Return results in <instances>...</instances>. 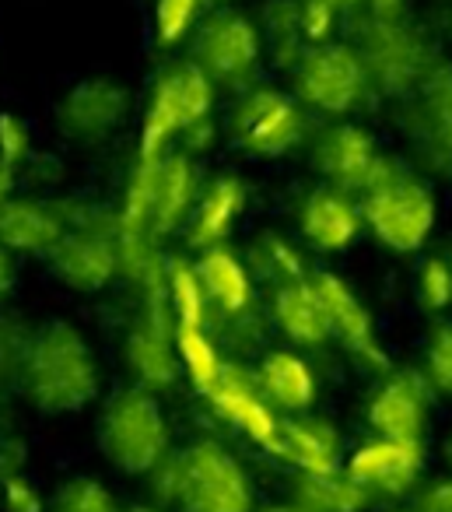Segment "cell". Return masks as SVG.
<instances>
[{
    "label": "cell",
    "instance_id": "cell-1",
    "mask_svg": "<svg viewBox=\"0 0 452 512\" xmlns=\"http://www.w3.org/2000/svg\"><path fill=\"white\" fill-rule=\"evenodd\" d=\"M22 383L43 411H81L99 393V362L81 330L64 320H53L32 334Z\"/></svg>",
    "mask_w": 452,
    "mask_h": 512
},
{
    "label": "cell",
    "instance_id": "cell-2",
    "mask_svg": "<svg viewBox=\"0 0 452 512\" xmlns=\"http://www.w3.org/2000/svg\"><path fill=\"white\" fill-rule=\"evenodd\" d=\"M361 218L368 235L389 253H421L438 221L435 190L400 158L386 155L368 190L361 193Z\"/></svg>",
    "mask_w": 452,
    "mask_h": 512
},
{
    "label": "cell",
    "instance_id": "cell-3",
    "mask_svg": "<svg viewBox=\"0 0 452 512\" xmlns=\"http://www.w3.org/2000/svg\"><path fill=\"white\" fill-rule=\"evenodd\" d=\"M214 88L218 85L197 60H179V64L165 67L158 74L155 88H151L148 109H144L137 158L158 162V158L169 155L172 141H183L186 130L211 120Z\"/></svg>",
    "mask_w": 452,
    "mask_h": 512
},
{
    "label": "cell",
    "instance_id": "cell-4",
    "mask_svg": "<svg viewBox=\"0 0 452 512\" xmlns=\"http://www.w3.org/2000/svg\"><path fill=\"white\" fill-rule=\"evenodd\" d=\"M99 439L113 467L127 470V474H151L169 456V425H165L158 400L144 386L109 397L106 411H102Z\"/></svg>",
    "mask_w": 452,
    "mask_h": 512
},
{
    "label": "cell",
    "instance_id": "cell-5",
    "mask_svg": "<svg viewBox=\"0 0 452 512\" xmlns=\"http://www.w3.org/2000/svg\"><path fill=\"white\" fill-rule=\"evenodd\" d=\"M358 53L365 60L368 81L379 95H414L435 71V50L421 29H410L403 18H368L361 29Z\"/></svg>",
    "mask_w": 452,
    "mask_h": 512
},
{
    "label": "cell",
    "instance_id": "cell-6",
    "mask_svg": "<svg viewBox=\"0 0 452 512\" xmlns=\"http://www.w3.org/2000/svg\"><path fill=\"white\" fill-rule=\"evenodd\" d=\"M305 130L309 123H305L302 102L267 85L246 88L228 116V137L235 148L263 162L291 155L305 141Z\"/></svg>",
    "mask_w": 452,
    "mask_h": 512
},
{
    "label": "cell",
    "instance_id": "cell-7",
    "mask_svg": "<svg viewBox=\"0 0 452 512\" xmlns=\"http://www.w3.org/2000/svg\"><path fill=\"white\" fill-rule=\"evenodd\" d=\"M291 85H295V99L302 106L326 116L354 113L365 102V95L372 92L358 46L347 43L309 46L302 60L291 67Z\"/></svg>",
    "mask_w": 452,
    "mask_h": 512
},
{
    "label": "cell",
    "instance_id": "cell-8",
    "mask_svg": "<svg viewBox=\"0 0 452 512\" xmlns=\"http://www.w3.org/2000/svg\"><path fill=\"white\" fill-rule=\"evenodd\" d=\"M263 32L253 18H246L235 8H218L197 25L193 32V53L214 85L225 88H253V78L263 60Z\"/></svg>",
    "mask_w": 452,
    "mask_h": 512
},
{
    "label": "cell",
    "instance_id": "cell-9",
    "mask_svg": "<svg viewBox=\"0 0 452 512\" xmlns=\"http://www.w3.org/2000/svg\"><path fill=\"white\" fill-rule=\"evenodd\" d=\"M53 274L74 292H102L120 274V211L85 207L78 225L67 228L60 246L50 253Z\"/></svg>",
    "mask_w": 452,
    "mask_h": 512
},
{
    "label": "cell",
    "instance_id": "cell-10",
    "mask_svg": "<svg viewBox=\"0 0 452 512\" xmlns=\"http://www.w3.org/2000/svg\"><path fill=\"white\" fill-rule=\"evenodd\" d=\"M183 512H253V484L221 442L200 439L183 449Z\"/></svg>",
    "mask_w": 452,
    "mask_h": 512
},
{
    "label": "cell",
    "instance_id": "cell-11",
    "mask_svg": "<svg viewBox=\"0 0 452 512\" xmlns=\"http://www.w3.org/2000/svg\"><path fill=\"white\" fill-rule=\"evenodd\" d=\"M424 442L410 439H386V435H375V439L361 442L358 449H351L344 460V474L354 484L375 498H407L421 488L424 477Z\"/></svg>",
    "mask_w": 452,
    "mask_h": 512
},
{
    "label": "cell",
    "instance_id": "cell-12",
    "mask_svg": "<svg viewBox=\"0 0 452 512\" xmlns=\"http://www.w3.org/2000/svg\"><path fill=\"white\" fill-rule=\"evenodd\" d=\"M438 393L431 390L428 376L421 369H396L386 372L375 393L368 397V428L386 439L424 442L431 425V407Z\"/></svg>",
    "mask_w": 452,
    "mask_h": 512
},
{
    "label": "cell",
    "instance_id": "cell-13",
    "mask_svg": "<svg viewBox=\"0 0 452 512\" xmlns=\"http://www.w3.org/2000/svg\"><path fill=\"white\" fill-rule=\"evenodd\" d=\"M211 411L225 421L228 428H235L239 435H246L253 446L277 453V439H281V414L267 400L260 386V376L249 369H242L239 362H225L218 386L207 393Z\"/></svg>",
    "mask_w": 452,
    "mask_h": 512
},
{
    "label": "cell",
    "instance_id": "cell-14",
    "mask_svg": "<svg viewBox=\"0 0 452 512\" xmlns=\"http://www.w3.org/2000/svg\"><path fill=\"white\" fill-rule=\"evenodd\" d=\"M309 281L326 309L333 341L351 358H358L361 365H368V369H389V358H386V348H382L375 316H372V309L361 302V295L333 271H316V274H309Z\"/></svg>",
    "mask_w": 452,
    "mask_h": 512
},
{
    "label": "cell",
    "instance_id": "cell-15",
    "mask_svg": "<svg viewBox=\"0 0 452 512\" xmlns=\"http://www.w3.org/2000/svg\"><path fill=\"white\" fill-rule=\"evenodd\" d=\"M134 95L113 78H85L60 99L57 127L78 144H99L127 123Z\"/></svg>",
    "mask_w": 452,
    "mask_h": 512
},
{
    "label": "cell",
    "instance_id": "cell-16",
    "mask_svg": "<svg viewBox=\"0 0 452 512\" xmlns=\"http://www.w3.org/2000/svg\"><path fill=\"white\" fill-rule=\"evenodd\" d=\"M382 151L375 137L358 123H330L319 130L312 144V165L330 186L347 193H365L382 165Z\"/></svg>",
    "mask_w": 452,
    "mask_h": 512
},
{
    "label": "cell",
    "instance_id": "cell-17",
    "mask_svg": "<svg viewBox=\"0 0 452 512\" xmlns=\"http://www.w3.org/2000/svg\"><path fill=\"white\" fill-rule=\"evenodd\" d=\"M298 232L316 253H344L365 232L361 204L354 193L323 183L309 190L298 204Z\"/></svg>",
    "mask_w": 452,
    "mask_h": 512
},
{
    "label": "cell",
    "instance_id": "cell-18",
    "mask_svg": "<svg viewBox=\"0 0 452 512\" xmlns=\"http://www.w3.org/2000/svg\"><path fill=\"white\" fill-rule=\"evenodd\" d=\"M298 474H337L344 470V442L337 425L316 414H284L277 453Z\"/></svg>",
    "mask_w": 452,
    "mask_h": 512
},
{
    "label": "cell",
    "instance_id": "cell-19",
    "mask_svg": "<svg viewBox=\"0 0 452 512\" xmlns=\"http://www.w3.org/2000/svg\"><path fill=\"white\" fill-rule=\"evenodd\" d=\"M249 190L235 172H221L207 183V190L197 197L190 221H186V242L193 249H211V246H225V239L232 235L235 221L246 211Z\"/></svg>",
    "mask_w": 452,
    "mask_h": 512
},
{
    "label": "cell",
    "instance_id": "cell-20",
    "mask_svg": "<svg viewBox=\"0 0 452 512\" xmlns=\"http://www.w3.org/2000/svg\"><path fill=\"white\" fill-rule=\"evenodd\" d=\"M256 376L267 393V400L281 414H309L312 404L319 397V379L312 372V365L305 362L298 351L291 348H274L260 358Z\"/></svg>",
    "mask_w": 452,
    "mask_h": 512
},
{
    "label": "cell",
    "instance_id": "cell-21",
    "mask_svg": "<svg viewBox=\"0 0 452 512\" xmlns=\"http://www.w3.org/2000/svg\"><path fill=\"white\" fill-rule=\"evenodd\" d=\"M67 235V221L60 211L39 200H4L0 204V242L15 253H46L60 246Z\"/></svg>",
    "mask_w": 452,
    "mask_h": 512
},
{
    "label": "cell",
    "instance_id": "cell-22",
    "mask_svg": "<svg viewBox=\"0 0 452 512\" xmlns=\"http://www.w3.org/2000/svg\"><path fill=\"white\" fill-rule=\"evenodd\" d=\"M414 95L421 144L438 162V169L452 172V67L438 64Z\"/></svg>",
    "mask_w": 452,
    "mask_h": 512
},
{
    "label": "cell",
    "instance_id": "cell-23",
    "mask_svg": "<svg viewBox=\"0 0 452 512\" xmlns=\"http://www.w3.org/2000/svg\"><path fill=\"white\" fill-rule=\"evenodd\" d=\"M197 271L214 309H221L232 320H242L253 309V271H249L246 260L235 249L228 246L204 249L197 260Z\"/></svg>",
    "mask_w": 452,
    "mask_h": 512
},
{
    "label": "cell",
    "instance_id": "cell-24",
    "mask_svg": "<svg viewBox=\"0 0 452 512\" xmlns=\"http://www.w3.org/2000/svg\"><path fill=\"white\" fill-rule=\"evenodd\" d=\"M197 207V165L186 151H169L155 179V207H151V232L162 235L186 225Z\"/></svg>",
    "mask_w": 452,
    "mask_h": 512
},
{
    "label": "cell",
    "instance_id": "cell-25",
    "mask_svg": "<svg viewBox=\"0 0 452 512\" xmlns=\"http://www.w3.org/2000/svg\"><path fill=\"white\" fill-rule=\"evenodd\" d=\"M274 323L291 344L298 348H323L326 341H333L330 320H326V309L319 302L312 281H295V285L274 288Z\"/></svg>",
    "mask_w": 452,
    "mask_h": 512
},
{
    "label": "cell",
    "instance_id": "cell-26",
    "mask_svg": "<svg viewBox=\"0 0 452 512\" xmlns=\"http://www.w3.org/2000/svg\"><path fill=\"white\" fill-rule=\"evenodd\" d=\"M127 362L144 390H169L179 369L176 330L141 320L127 337Z\"/></svg>",
    "mask_w": 452,
    "mask_h": 512
},
{
    "label": "cell",
    "instance_id": "cell-27",
    "mask_svg": "<svg viewBox=\"0 0 452 512\" xmlns=\"http://www.w3.org/2000/svg\"><path fill=\"white\" fill-rule=\"evenodd\" d=\"M291 502L302 512H365L372 505V495L354 484L344 470H337V474H298Z\"/></svg>",
    "mask_w": 452,
    "mask_h": 512
},
{
    "label": "cell",
    "instance_id": "cell-28",
    "mask_svg": "<svg viewBox=\"0 0 452 512\" xmlns=\"http://www.w3.org/2000/svg\"><path fill=\"white\" fill-rule=\"evenodd\" d=\"M260 32H263V50L270 53L281 71L302 60V53L309 50V39L302 29V0H267L263 4V18H260Z\"/></svg>",
    "mask_w": 452,
    "mask_h": 512
},
{
    "label": "cell",
    "instance_id": "cell-29",
    "mask_svg": "<svg viewBox=\"0 0 452 512\" xmlns=\"http://www.w3.org/2000/svg\"><path fill=\"white\" fill-rule=\"evenodd\" d=\"M176 351H179V365H183V372L190 376L193 390L207 397V393L218 386L221 372H225V358H221L211 330L179 323L176 327Z\"/></svg>",
    "mask_w": 452,
    "mask_h": 512
},
{
    "label": "cell",
    "instance_id": "cell-30",
    "mask_svg": "<svg viewBox=\"0 0 452 512\" xmlns=\"http://www.w3.org/2000/svg\"><path fill=\"white\" fill-rule=\"evenodd\" d=\"M249 271H253V278L267 281V285H274V288L295 285V281L309 278L302 253L277 232H263L260 239L249 246Z\"/></svg>",
    "mask_w": 452,
    "mask_h": 512
},
{
    "label": "cell",
    "instance_id": "cell-31",
    "mask_svg": "<svg viewBox=\"0 0 452 512\" xmlns=\"http://www.w3.org/2000/svg\"><path fill=\"white\" fill-rule=\"evenodd\" d=\"M165 288H169V306L176 316V327H207V299L204 281H200L197 264L190 260H169V271H165Z\"/></svg>",
    "mask_w": 452,
    "mask_h": 512
},
{
    "label": "cell",
    "instance_id": "cell-32",
    "mask_svg": "<svg viewBox=\"0 0 452 512\" xmlns=\"http://www.w3.org/2000/svg\"><path fill=\"white\" fill-rule=\"evenodd\" d=\"M414 302L428 316H445L452 309V260H449V253H431L417 264Z\"/></svg>",
    "mask_w": 452,
    "mask_h": 512
},
{
    "label": "cell",
    "instance_id": "cell-33",
    "mask_svg": "<svg viewBox=\"0 0 452 512\" xmlns=\"http://www.w3.org/2000/svg\"><path fill=\"white\" fill-rule=\"evenodd\" d=\"M421 372L438 397H452V320H435L424 341Z\"/></svg>",
    "mask_w": 452,
    "mask_h": 512
},
{
    "label": "cell",
    "instance_id": "cell-34",
    "mask_svg": "<svg viewBox=\"0 0 452 512\" xmlns=\"http://www.w3.org/2000/svg\"><path fill=\"white\" fill-rule=\"evenodd\" d=\"M50 512H120L113 491L95 477H74L50 498Z\"/></svg>",
    "mask_w": 452,
    "mask_h": 512
},
{
    "label": "cell",
    "instance_id": "cell-35",
    "mask_svg": "<svg viewBox=\"0 0 452 512\" xmlns=\"http://www.w3.org/2000/svg\"><path fill=\"white\" fill-rule=\"evenodd\" d=\"M204 0H158L155 4V36L162 46H176L190 36Z\"/></svg>",
    "mask_w": 452,
    "mask_h": 512
},
{
    "label": "cell",
    "instance_id": "cell-36",
    "mask_svg": "<svg viewBox=\"0 0 452 512\" xmlns=\"http://www.w3.org/2000/svg\"><path fill=\"white\" fill-rule=\"evenodd\" d=\"M32 158V137L22 116L0 113V165L22 172V165Z\"/></svg>",
    "mask_w": 452,
    "mask_h": 512
},
{
    "label": "cell",
    "instance_id": "cell-37",
    "mask_svg": "<svg viewBox=\"0 0 452 512\" xmlns=\"http://www.w3.org/2000/svg\"><path fill=\"white\" fill-rule=\"evenodd\" d=\"M337 15H340V11L333 8V4H326V0H302V29H305L309 46L330 43L333 25H337Z\"/></svg>",
    "mask_w": 452,
    "mask_h": 512
},
{
    "label": "cell",
    "instance_id": "cell-38",
    "mask_svg": "<svg viewBox=\"0 0 452 512\" xmlns=\"http://www.w3.org/2000/svg\"><path fill=\"white\" fill-rule=\"evenodd\" d=\"M0 502H4L8 512H50V502H43L39 491L32 488L22 474L8 477V484H4V491H0Z\"/></svg>",
    "mask_w": 452,
    "mask_h": 512
},
{
    "label": "cell",
    "instance_id": "cell-39",
    "mask_svg": "<svg viewBox=\"0 0 452 512\" xmlns=\"http://www.w3.org/2000/svg\"><path fill=\"white\" fill-rule=\"evenodd\" d=\"M417 512H452V474L435 477L414 491Z\"/></svg>",
    "mask_w": 452,
    "mask_h": 512
},
{
    "label": "cell",
    "instance_id": "cell-40",
    "mask_svg": "<svg viewBox=\"0 0 452 512\" xmlns=\"http://www.w3.org/2000/svg\"><path fill=\"white\" fill-rule=\"evenodd\" d=\"M25 463V446L15 439V435H0V491L8 484V477L22 474Z\"/></svg>",
    "mask_w": 452,
    "mask_h": 512
},
{
    "label": "cell",
    "instance_id": "cell-41",
    "mask_svg": "<svg viewBox=\"0 0 452 512\" xmlns=\"http://www.w3.org/2000/svg\"><path fill=\"white\" fill-rule=\"evenodd\" d=\"M11 285H15V264H11V249L0 242V302L11 295Z\"/></svg>",
    "mask_w": 452,
    "mask_h": 512
},
{
    "label": "cell",
    "instance_id": "cell-42",
    "mask_svg": "<svg viewBox=\"0 0 452 512\" xmlns=\"http://www.w3.org/2000/svg\"><path fill=\"white\" fill-rule=\"evenodd\" d=\"M365 4L375 18H403V4L407 0H365Z\"/></svg>",
    "mask_w": 452,
    "mask_h": 512
},
{
    "label": "cell",
    "instance_id": "cell-43",
    "mask_svg": "<svg viewBox=\"0 0 452 512\" xmlns=\"http://www.w3.org/2000/svg\"><path fill=\"white\" fill-rule=\"evenodd\" d=\"M15 183H18V172L8 169V165H0V204H4V200H11V190H15Z\"/></svg>",
    "mask_w": 452,
    "mask_h": 512
},
{
    "label": "cell",
    "instance_id": "cell-44",
    "mask_svg": "<svg viewBox=\"0 0 452 512\" xmlns=\"http://www.w3.org/2000/svg\"><path fill=\"white\" fill-rule=\"evenodd\" d=\"M11 344H15V341H11V337H8V341H4V327H0V379H4V369H8V355H11V351H4V348H11Z\"/></svg>",
    "mask_w": 452,
    "mask_h": 512
},
{
    "label": "cell",
    "instance_id": "cell-45",
    "mask_svg": "<svg viewBox=\"0 0 452 512\" xmlns=\"http://www.w3.org/2000/svg\"><path fill=\"white\" fill-rule=\"evenodd\" d=\"M260 512H302L295 502H274V505H263Z\"/></svg>",
    "mask_w": 452,
    "mask_h": 512
},
{
    "label": "cell",
    "instance_id": "cell-46",
    "mask_svg": "<svg viewBox=\"0 0 452 512\" xmlns=\"http://www.w3.org/2000/svg\"><path fill=\"white\" fill-rule=\"evenodd\" d=\"M326 4H333L337 11H351V8H358V4H365V0H326Z\"/></svg>",
    "mask_w": 452,
    "mask_h": 512
},
{
    "label": "cell",
    "instance_id": "cell-47",
    "mask_svg": "<svg viewBox=\"0 0 452 512\" xmlns=\"http://www.w3.org/2000/svg\"><path fill=\"white\" fill-rule=\"evenodd\" d=\"M120 512H162V509H155V505H127V509H120Z\"/></svg>",
    "mask_w": 452,
    "mask_h": 512
},
{
    "label": "cell",
    "instance_id": "cell-48",
    "mask_svg": "<svg viewBox=\"0 0 452 512\" xmlns=\"http://www.w3.org/2000/svg\"><path fill=\"white\" fill-rule=\"evenodd\" d=\"M445 460H449V467H452V432H449V439H445Z\"/></svg>",
    "mask_w": 452,
    "mask_h": 512
},
{
    "label": "cell",
    "instance_id": "cell-49",
    "mask_svg": "<svg viewBox=\"0 0 452 512\" xmlns=\"http://www.w3.org/2000/svg\"><path fill=\"white\" fill-rule=\"evenodd\" d=\"M389 512H417L414 505H396V509H389Z\"/></svg>",
    "mask_w": 452,
    "mask_h": 512
},
{
    "label": "cell",
    "instance_id": "cell-50",
    "mask_svg": "<svg viewBox=\"0 0 452 512\" xmlns=\"http://www.w3.org/2000/svg\"><path fill=\"white\" fill-rule=\"evenodd\" d=\"M445 253H449V260H452V242H449V249H445Z\"/></svg>",
    "mask_w": 452,
    "mask_h": 512
},
{
    "label": "cell",
    "instance_id": "cell-51",
    "mask_svg": "<svg viewBox=\"0 0 452 512\" xmlns=\"http://www.w3.org/2000/svg\"><path fill=\"white\" fill-rule=\"evenodd\" d=\"M221 4H225V0H221Z\"/></svg>",
    "mask_w": 452,
    "mask_h": 512
}]
</instances>
